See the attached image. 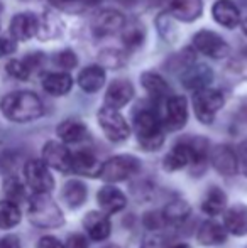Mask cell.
<instances>
[{
    "label": "cell",
    "mask_w": 247,
    "mask_h": 248,
    "mask_svg": "<svg viewBox=\"0 0 247 248\" xmlns=\"http://www.w3.org/2000/svg\"><path fill=\"white\" fill-rule=\"evenodd\" d=\"M171 248H191L190 245H186V243H178V245L171 247Z\"/></svg>",
    "instance_id": "obj_50"
},
{
    "label": "cell",
    "mask_w": 247,
    "mask_h": 248,
    "mask_svg": "<svg viewBox=\"0 0 247 248\" xmlns=\"http://www.w3.org/2000/svg\"><path fill=\"white\" fill-rule=\"evenodd\" d=\"M37 248H65V245L54 236H43L37 242Z\"/></svg>",
    "instance_id": "obj_45"
},
{
    "label": "cell",
    "mask_w": 247,
    "mask_h": 248,
    "mask_svg": "<svg viewBox=\"0 0 247 248\" xmlns=\"http://www.w3.org/2000/svg\"><path fill=\"white\" fill-rule=\"evenodd\" d=\"M0 248H20V242L16 235H5L0 238Z\"/></svg>",
    "instance_id": "obj_46"
},
{
    "label": "cell",
    "mask_w": 247,
    "mask_h": 248,
    "mask_svg": "<svg viewBox=\"0 0 247 248\" xmlns=\"http://www.w3.org/2000/svg\"><path fill=\"white\" fill-rule=\"evenodd\" d=\"M161 122L168 132L181 130L188 122V103L185 96L173 95L165 101Z\"/></svg>",
    "instance_id": "obj_9"
},
{
    "label": "cell",
    "mask_w": 247,
    "mask_h": 248,
    "mask_svg": "<svg viewBox=\"0 0 247 248\" xmlns=\"http://www.w3.org/2000/svg\"><path fill=\"white\" fill-rule=\"evenodd\" d=\"M60 34V22L53 14H44L39 17V27H37V37L41 39H51Z\"/></svg>",
    "instance_id": "obj_35"
},
{
    "label": "cell",
    "mask_w": 247,
    "mask_h": 248,
    "mask_svg": "<svg viewBox=\"0 0 247 248\" xmlns=\"http://www.w3.org/2000/svg\"><path fill=\"white\" fill-rule=\"evenodd\" d=\"M105 83V68L100 64L86 66L85 69H82L78 75V85L83 92L86 93H95Z\"/></svg>",
    "instance_id": "obj_22"
},
{
    "label": "cell",
    "mask_w": 247,
    "mask_h": 248,
    "mask_svg": "<svg viewBox=\"0 0 247 248\" xmlns=\"http://www.w3.org/2000/svg\"><path fill=\"white\" fill-rule=\"evenodd\" d=\"M54 7L61 10H68V12H78L85 5V0H49Z\"/></svg>",
    "instance_id": "obj_40"
},
{
    "label": "cell",
    "mask_w": 247,
    "mask_h": 248,
    "mask_svg": "<svg viewBox=\"0 0 247 248\" xmlns=\"http://www.w3.org/2000/svg\"><path fill=\"white\" fill-rule=\"evenodd\" d=\"M193 47L198 52H201V54L208 56V58H212V59H224V58H227L229 52H231V47L225 43L224 37L208 29H201L195 34Z\"/></svg>",
    "instance_id": "obj_8"
},
{
    "label": "cell",
    "mask_w": 247,
    "mask_h": 248,
    "mask_svg": "<svg viewBox=\"0 0 247 248\" xmlns=\"http://www.w3.org/2000/svg\"><path fill=\"white\" fill-rule=\"evenodd\" d=\"M190 215V204L183 199H175V201L168 202L163 209L161 216L166 223H181Z\"/></svg>",
    "instance_id": "obj_32"
},
{
    "label": "cell",
    "mask_w": 247,
    "mask_h": 248,
    "mask_svg": "<svg viewBox=\"0 0 247 248\" xmlns=\"http://www.w3.org/2000/svg\"><path fill=\"white\" fill-rule=\"evenodd\" d=\"M229 69H231L232 75L247 78V47L231 59V62H229Z\"/></svg>",
    "instance_id": "obj_38"
},
{
    "label": "cell",
    "mask_w": 247,
    "mask_h": 248,
    "mask_svg": "<svg viewBox=\"0 0 247 248\" xmlns=\"http://www.w3.org/2000/svg\"><path fill=\"white\" fill-rule=\"evenodd\" d=\"M241 27H242V32L247 36V19L246 20H242V24H241Z\"/></svg>",
    "instance_id": "obj_49"
},
{
    "label": "cell",
    "mask_w": 247,
    "mask_h": 248,
    "mask_svg": "<svg viewBox=\"0 0 247 248\" xmlns=\"http://www.w3.org/2000/svg\"><path fill=\"white\" fill-rule=\"evenodd\" d=\"M99 61H100V66L103 68H110V69H120L125 66L127 62V58L122 51L119 49H103L99 52Z\"/></svg>",
    "instance_id": "obj_34"
},
{
    "label": "cell",
    "mask_w": 247,
    "mask_h": 248,
    "mask_svg": "<svg viewBox=\"0 0 247 248\" xmlns=\"http://www.w3.org/2000/svg\"><path fill=\"white\" fill-rule=\"evenodd\" d=\"M83 226H85L86 235L95 242H102V240L109 238L110 232H112L109 215L103 211H90L83 218Z\"/></svg>",
    "instance_id": "obj_16"
},
{
    "label": "cell",
    "mask_w": 247,
    "mask_h": 248,
    "mask_svg": "<svg viewBox=\"0 0 247 248\" xmlns=\"http://www.w3.org/2000/svg\"><path fill=\"white\" fill-rule=\"evenodd\" d=\"M24 177L26 183L34 193H48L49 194L54 187V177L44 160L33 159L24 166Z\"/></svg>",
    "instance_id": "obj_7"
},
{
    "label": "cell",
    "mask_w": 247,
    "mask_h": 248,
    "mask_svg": "<svg viewBox=\"0 0 247 248\" xmlns=\"http://www.w3.org/2000/svg\"><path fill=\"white\" fill-rule=\"evenodd\" d=\"M3 194L9 201L19 204L20 201H24L26 198V189H24V184L20 183L17 177H9L3 183Z\"/></svg>",
    "instance_id": "obj_36"
},
{
    "label": "cell",
    "mask_w": 247,
    "mask_h": 248,
    "mask_svg": "<svg viewBox=\"0 0 247 248\" xmlns=\"http://www.w3.org/2000/svg\"><path fill=\"white\" fill-rule=\"evenodd\" d=\"M132 96H134V86L127 79H115L110 83L105 93V105L119 110L132 100Z\"/></svg>",
    "instance_id": "obj_19"
},
{
    "label": "cell",
    "mask_w": 247,
    "mask_h": 248,
    "mask_svg": "<svg viewBox=\"0 0 247 248\" xmlns=\"http://www.w3.org/2000/svg\"><path fill=\"white\" fill-rule=\"evenodd\" d=\"M65 248H88L86 238L83 235H71L66 242Z\"/></svg>",
    "instance_id": "obj_44"
},
{
    "label": "cell",
    "mask_w": 247,
    "mask_h": 248,
    "mask_svg": "<svg viewBox=\"0 0 247 248\" xmlns=\"http://www.w3.org/2000/svg\"><path fill=\"white\" fill-rule=\"evenodd\" d=\"M73 86V78L66 71L49 73L43 78V88L53 96H63L69 93Z\"/></svg>",
    "instance_id": "obj_25"
},
{
    "label": "cell",
    "mask_w": 247,
    "mask_h": 248,
    "mask_svg": "<svg viewBox=\"0 0 247 248\" xmlns=\"http://www.w3.org/2000/svg\"><path fill=\"white\" fill-rule=\"evenodd\" d=\"M3 117L16 124H27L43 117L44 105L33 92H14L5 95L0 101Z\"/></svg>",
    "instance_id": "obj_1"
},
{
    "label": "cell",
    "mask_w": 247,
    "mask_h": 248,
    "mask_svg": "<svg viewBox=\"0 0 247 248\" xmlns=\"http://www.w3.org/2000/svg\"><path fill=\"white\" fill-rule=\"evenodd\" d=\"M146 39V29L139 20H131L122 27V41L129 49L139 47Z\"/></svg>",
    "instance_id": "obj_30"
},
{
    "label": "cell",
    "mask_w": 247,
    "mask_h": 248,
    "mask_svg": "<svg viewBox=\"0 0 247 248\" xmlns=\"http://www.w3.org/2000/svg\"><path fill=\"white\" fill-rule=\"evenodd\" d=\"M225 204H227V196L224 191L218 187H212L201 202V211L208 216H217L222 211H225Z\"/></svg>",
    "instance_id": "obj_29"
},
{
    "label": "cell",
    "mask_w": 247,
    "mask_h": 248,
    "mask_svg": "<svg viewBox=\"0 0 247 248\" xmlns=\"http://www.w3.org/2000/svg\"><path fill=\"white\" fill-rule=\"evenodd\" d=\"M27 216L37 228H60L65 223L60 206L48 196V193H36L29 199Z\"/></svg>",
    "instance_id": "obj_3"
},
{
    "label": "cell",
    "mask_w": 247,
    "mask_h": 248,
    "mask_svg": "<svg viewBox=\"0 0 247 248\" xmlns=\"http://www.w3.org/2000/svg\"><path fill=\"white\" fill-rule=\"evenodd\" d=\"M197 236H198V242L205 247L220 245L227 238V230L220 223L215 221V219H207V221L201 223Z\"/></svg>",
    "instance_id": "obj_24"
},
{
    "label": "cell",
    "mask_w": 247,
    "mask_h": 248,
    "mask_svg": "<svg viewBox=\"0 0 247 248\" xmlns=\"http://www.w3.org/2000/svg\"><path fill=\"white\" fill-rule=\"evenodd\" d=\"M100 170H102V164L93 152L83 149L71 154V172L85 177H99Z\"/></svg>",
    "instance_id": "obj_15"
},
{
    "label": "cell",
    "mask_w": 247,
    "mask_h": 248,
    "mask_svg": "<svg viewBox=\"0 0 247 248\" xmlns=\"http://www.w3.org/2000/svg\"><path fill=\"white\" fill-rule=\"evenodd\" d=\"M54 64H56L58 68L65 69V71H69V69L76 68L78 58H76V54L71 49H65L54 56Z\"/></svg>",
    "instance_id": "obj_39"
},
{
    "label": "cell",
    "mask_w": 247,
    "mask_h": 248,
    "mask_svg": "<svg viewBox=\"0 0 247 248\" xmlns=\"http://www.w3.org/2000/svg\"><path fill=\"white\" fill-rule=\"evenodd\" d=\"M212 16L215 22L225 29H235L241 24V12L232 0H217L212 7Z\"/></svg>",
    "instance_id": "obj_17"
},
{
    "label": "cell",
    "mask_w": 247,
    "mask_h": 248,
    "mask_svg": "<svg viewBox=\"0 0 247 248\" xmlns=\"http://www.w3.org/2000/svg\"><path fill=\"white\" fill-rule=\"evenodd\" d=\"M141 248H163V242L159 238H146Z\"/></svg>",
    "instance_id": "obj_48"
},
{
    "label": "cell",
    "mask_w": 247,
    "mask_h": 248,
    "mask_svg": "<svg viewBox=\"0 0 247 248\" xmlns=\"http://www.w3.org/2000/svg\"><path fill=\"white\" fill-rule=\"evenodd\" d=\"M105 248H120V247H117V245H109V247H105Z\"/></svg>",
    "instance_id": "obj_51"
},
{
    "label": "cell",
    "mask_w": 247,
    "mask_h": 248,
    "mask_svg": "<svg viewBox=\"0 0 247 248\" xmlns=\"http://www.w3.org/2000/svg\"><path fill=\"white\" fill-rule=\"evenodd\" d=\"M224 226L235 236L247 235V206L235 204L224 211Z\"/></svg>",
    "instance_id": "obj_20"
},
{
    "label": "cell",
    "mask_w": 247,
    "mask_h": 248,
    "mask_svg": "<svg viewBox=\"0 0 247 248\" xmlns=\"http://www.w3.org/2000/svg\"><path fill=\"white\" fill-rule=\"evenodd\" d=\"M43 160L60 172H71V152L61 142H46L43 147Z\"/></svg>",
    "instance_id": "obj_10"
},
{
    "label": "cell",
    "mask_w": 247,
    "mask_h": 248,
    "mask_svg": "<svg viewBox=\"0 0 247 248\" xmlns=\"http://www.w3.org/2000/svg\"><path fill=\"white\" fill-rule=\"evenodd\" d=\"M56 134L63 144H78V142L85 140L88 130L80 120H65L58 125Z\"/></svg>",
    "instance_id": "obj_27"
},
{
    "label": "cell",
    "mask_w": 247,
    "mask_h": 248,
    "mask_svg": "<svg viewBox=\"0 0 247 248\" xmlns=\"http://www.w3.org/2000/svg\"><path fill=\"white\" fill-rule=\"evenodd\" d=\"M225 98L218 90L214 88H201L197 90L193 95V110L197 118L205 125H210L215 120V115L222 110Z\"/></svg>",
    "instance_id": "obj_4"
},
{
    "label": "cell",
    "mask_w": 247,
    "mask_h": 248,
    "mask_svg": "<svg viewBox=\"0 0 247 248\" xmlns=\"http://www.w3.org/2000/svg\"><path fill=\"white\" fill-rule=\"evenodd\" d=\"M0 10H2V5H0Z\"/></svg>",
    "instance_id": "obj_52"
},
{
    "label": "cell",
    "mask_w": 247,
    "mask_h": 248,
    "mask_svg": "<svg viewBox=\"0 0 247 248\" xmlns=\"http://www.w3.org/2000/svg\"><path fill=\"white\" fill-rule=\"evenodd\" d=\"M203 2L201 0H169V14L176 20L191 22L201 16Z\"/></svg>",
    "instance_id": "obj_21"
},
{
    "label": "cell",
    "mask_w": 247,
    "mask_h": 248,
    "mask_svg": "<svg viewBox=\"0 0 247 248\" xmlns=\"http://www.w3.org/2000/svg\"><path fill=\"white\" fill-rule=\"evenodd\" d=\"M97 117H99V124L102 127L103 134H105V137L110 142H117L119 144V142H124L129 139L131 127H129L127 120L122 117V113L119 110L105 105L103 108H100Z\"/></svg>",
    "instance_id": "obj_6"
},
{
    "label": "cell",
    "mask_w": 247,
    "mask_h": 248,
    "mask_svg": "<svg viewBox=\"0 0 247 248\" xmlns=\"http://www.w3.org/2000/svg\"><path fill=\"white\" fill-rule=\"evenodd\" d=\"M63 199L69 208H78L86 201V186L80 181H68L63 187Z\"/></svg>",
    "instance_id": "obj_28"
},
{
    "label": "cell",
    "mask_w": 247,
    "mask_h": 248,
    "mask_svg": "<svg viewBox=\"0 0 247 248\" xmlns=\"http://www.w3.org/2000/svg\"><path fill=\"white\" fill-rule=\"evenodd\" d=\"M190 164H191V147L188 144V140H181L169 150L168 155L165 157L163 166L169 172H175V170L183 169V167L190 166Z\"/></svg>",
    "instance_id": "obj_23"
},
{
    "label": "cell",
    "mask_w": 247,
    "mask_h": 248,
    "mask_svg": "<svg viewBox=\"0 0 247 248\" xmlns=\"http://www.w3.org/2000/svg\"><path fill=\"white\" fill-rule=\"evenodd\" d=\"M97 201H99L100 208L107 215H114V213H119L127 206V198L119 187L112 186V184H107L97 194Z\"/></svg>",
    "instance_id": "obj_18"
},
{
    "label": "cell",
    "mask_w": 247,
    "mask_h": 248,
    "mask_svg": "<svg viewBox=\"0 0 247 248\" xmlns=\"http://www.w3.org/2000/svg\"><path fill=\"white\" fill-rule=\"evenodd\" d=\"M5 69L12 78L20 79V81H24V79H27L31 76V69L27 68L24 59H10V61L7 62Z\"/></svg>",
    "instance_id": "obj_37"
},
{
    "label": "cell",
    "mask_w": 247,
    "mask_h": 248,
    "mask_svg": "<svg viewBox=\"0 0 247 248\" xmlns=\"http://www.w3.org/2000/svg\"><path fill=\"white\" fill-rule=\"evenodd\" d=\"M210 160H212V166L215 167V170L218 174H222V176H234L237 172V167H239L237 154H235V150L232 147H229V145H217L210 152Z\"/></svg>",
    "instance_id": "obj_14"
},
{
    "label": "cell",
    "mask_w": 247,
    "mask_h": 248,
    "mask_svg": "<svg viewBox=\"0 0 247 248\" xmlns=\"http://www.w3.org/2000/svg\"><path fill=\"white\" fill-rule=\"evenodd\" d=\"M134 132L139 145L148 152H154L165 144V125L161 117L151 108H144L135 113Z\"/></svg>",
    "instance_id": "obj_2"
},
{
    "label": "cell",
    "mask_w": 247,
    "mask_h": 248,
    "mask_svg": "<svg viewBox=\"0 0 247 248\" xmlns=\"http://www.w3.org/2000/svg\"><path fill=\"white\" fill-rule=\"evenodd\" d=\"M125 24V19L120 12L114 9H105L99 12L92 20V29L95 36H112V34L122 31Z\"/></svg>",
    "instance_id": "obj_12"
},
{
    "label": "cell",
    "mask_w": 247,
    "mask_h": 248,
    "mask_svg": "<svg viewBox=\"0 0 247 248\" xmlns=\"http://www.w3.org/2000/svg\"><path fill=\"white\" fill-rule=\"evenodd\" d=\"M163 221H165V219H163V216L154 215V213H149V215H146V218H144L146 226H148V228H151V230L152 228H159Z\"/></svg>",
    "instance_id": "obj_47"
},
{
    "label": "cell",
    "mask_w": 247,
    "mask_h": 248,
    "mask_svg": "<svg viewBox=\"0 0 247 248\" xmlns=\"http://www.w3.org/2000/svg\"><path fill=\"white\" fill-rule=\"evenodd\" d=\"M20 223V209L16 202L3 199L0 201V230H10Z\"/></svg>",
    "instance_id": "obj_31"
},
{
    "label": "cell",
    "mask_w": 247,
    "mask_h": 248,
    "mask_svg": "<svg viewBox=\"0 0 247 248\" xmlns=\"http://www.w3.org/2000/svg\"><path fill=\"white\" fill-rule=\"evenodd\" d=\"M141 83L152 100L168 98L169 86L161 75H158V73H154V71H146L141 75Z\"/></svg>",
    "instance_id": "obj_26"
},
{
    "label": "cell",
    "mask_w": 247,
    "mask_h": 248,
    "mask_svg": "<svg viewBox=\"0 0 247 248\" xmlns=\"http://www.w3.org/2000/svg\"><path fill=\"white\" fill-rule=\"evenodd\" d=\"M17 49L16 39H9V37H0V58H5V56L14 54Z\"/></svg>",
    "instance_id": "obj_42"
},
{
    "label": "cell",
    "mask_w": 247,
    "mask_h": 248,
    "mask_svg": "<svg viewBox=\"0 0 247 248\" xmlns=\"http://www.w3.org/2000/svg\"><path fill=\"white\" fill-rule=\"evenodd\" d=\"M180 76H181L183 85H185L188 90H193V92L201 90V88H207V86L212 83V79H214L212 69L205 64H198L197 61L188 64Z\"/></svg>",
    "instance_id": "obj_13"
},
{
    "label": "cell",
    "mask_w": 247,
    "mask_h": 248,
    "mask_svg": "<svg viewBox=\"0 0 247 248\" xmlns=\"http://www.w3.org/2000/svg\"><path fill=\"white\" fill-rule=\"evenodd\" d=\"M37 27H39V17L33 12H20L12 17L10 20V36L16 41H29L37 34Z\"/></svg>",
    "instance_id": "obj_11"
},
{
    "label": "cell",
    "mask_w": 247,
    "mask_h": 248,
    "mask_svg": "<svg viewBox=\"0 0 247 248\" xmlns=\"http://www.w3.org/2000/svg\"><path fill=\"white\" fill-rule=\"evenodd\" d=\"M175 17L169 12H165L156 19V26H158V31L161 34V37L168 43H175L178 39V29H176V22Z\"/></svg>",
    "instance_id": "obj_33"
},
{
    "label": "cell",
    "mask_w": 247,
    "mask_h": 248,
    "mask_svg": "<svg viewBox=\"0 0 247 248\" xmlns=\"http://www.w3.org/2000/svg\"><path fill=\"white\" fill-rule=\"evenodd\" d=\"M24 61H26L27 68H29L31 73H33V71H36V69H39L41 66H43L44 54H43V52H31V54H27L26 58H24Z\"/></svg>",
    "instance_id": "obj_41"
},
{
    "label": "cell",
    "mask_w": 247,
    "mask_h": 248,
    "mask_svg": "<svg viewBox=\"0 0 247 248\" xmlns=\"http://www.w3.org/2000/svg\"><path fill=\"white\" fill-rule=\"evenodd\" d=\"M237 160H239V166H241L242 174L247 177V140H244L239 147L237 152Z\"/></svg>",
    "instance_id": "obj_43"
},
{
    "label": "cell",
    "mask_w": 247,
    "mask_h": 248,
    "mask_svg": "<svg viewBox=\"0 0 247 248\" xmlns=\"http://www.w3.org/2000/svg\"><path fill=\"white\" fill-rule=\"evenodd\" d=\"M139 169H141V162L134 155H115L107 160L105 164H102L100 177L105 183L115 184L119 181L134 176L135 172H139Z\"/></svg>",
    "instance_id": "obj_5"
}]
</instances>
